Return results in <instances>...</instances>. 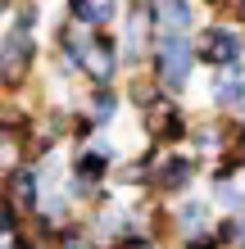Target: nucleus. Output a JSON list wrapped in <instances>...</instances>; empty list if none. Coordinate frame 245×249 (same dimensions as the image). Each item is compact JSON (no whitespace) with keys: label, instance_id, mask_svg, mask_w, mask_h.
<instances>
[{"label":"nucleus","instance_id":"nucleus-8","mask_svg":"<svg viewBox=\"0 0 245 249\" xmlns=\"http://www.w3.org/2000/svg\"><path fill=\"white\" fill-rule=\"evenodd\" d=\"M150 131H154L159 141H172V136H182V118H177L168 105H154V109H150Z\"/></svg>","mask_w":245,"mask_h":249},{"label":"nucleus","instance_id":"nucleus-15","mask_svg":"<svg viewBox=\"0 0 245 249\" xmlns=\"http://www.w3.org/2000/svg\"><path fill=\"white\" fill-rule=\"evenodd\" d=\"M141 27H146V5H141L136 14H132V27H127V50H141Z\"/></svg>","mask_w":245,"mask_h":249},{"label":"nucleus","instance_id":"nucleus-2","mask_svg":"<svg viewBox=\"0 0 245 249\" xmlns=\"http://www.w3.org/2000/svg\"><path fill=\"white\" fill-rule=\"evenodd\" d=\"M27 64H32V36L23 32V27H14V32L5 36V46H0V77L5 82H19Z\"/></svg>","mask_w":245,"mask_h":249},{"label":"nucleus","instance_id":"nucleus-17","mask_svg":"<svg viewBox=\"0 0 245 249\" xmlns=\"http://www.w3.org/2000/svg\"><path fill=\"white\" fill-rule=\"evenodd\" d=\"M241 5H245V0H241Z\"/></svg>","mask_w":245,"mask_h":249},{"label":"nucleus","instance_id":"nucleus-7","mask_svg":"<svg viewBox=\"0 0 245 249\" xmlns=\"http://www.w3.org/2000/svg\"><path fill=\"white\" fill-rule=\"evenodd\" d=\"M73 18L86 27H100L113 18V0H73Z\"/></svg>","mask_w":245,"mask_h":249},{"label":"nucleus","instance_id":"nucleus-11","mask_svg":"<svg viewBox=\"0 0 245 249\" xmlns=\"http://www.w3.org/2000/svg\"><path fill=\"white\" fill-rule=\"evenodd\" d=\"M213 195H218V204H227V209H241L245 204V177H218Z\"/></svg>","mask_w":245,"mask_h":249},{"label":"nucleus","instance_id":"nucleus-6","mask_svg":"<svg viewBox=\"0 0 245 249\" xmlns=\"http://www.w3.org/2000/svg\"><path fill=\"white\" fill-rule=\"evenodd\" d=\"M154 18H159L164 32H186V23H191V5H186V0H159V5H154Z\"/></svg>","mask_w":245,"mask_h":249},{"label":"nucleus","instance_id":"nucleus-3","mask_svg":"<svg viewBox=\"0 0 245 249\" xmlns=\"http://www.w3.org/2000/svg\"><path fill=\"white\" fill-rule=\"evenodd\" d=\"M9 199L19 204V209H37L41 204V172L37 168H14L9 172Z\"/></svg>","mask_w":245,"mask_h":249},{"label":"nucleus","instance_id":"nucleus-10","mask_svg":"<svg viewBox=\"0 0 245 249\" xmlns=\"http://www.w3.org/2000/svg\"><path fill=\"white\" fill-rule=\"evenodd\" d=\"M0 249H23L19 213H14V204H0Z\"/></svg>","mask_w":245,"mask_h":249},{"label":"nucleus","instance_id":"nucleus-9","mask_svg":"<svg viewBox=\"0 0 245 249\" xmlns=\"http://www.w3.org/2000/svg\"><path fill=\"white\" fill-rule=\"evenodd\" d=\"M154 181H159L164 190H186V181H191V159H168Z\"/></svg>","mask_w":245,"mask_h":249},{"label":"nucleus","instance_id":"nucleus-14","mask_svg":"<svg viewBox=\"0 0 245 249\" xmlns=\"http://www.w3.org/2000/svg\"><path fill=\"white\" fill-rule=\"evenodd\" d=\"M113 118V95L95 91V105H91V123H109Z\"/></svg>","mask_w":245,"mask_h":249},{"label":"nucleus","instance_id":"nucleus-4","mask_svg":"<svg viewBox=\"0 0 245 249\" xmlns=\"http://www.w3.org/2000/svg\"><path fill=\"white\" fill-rule=\"evenodd\" d=\"M200 54H205L209 64H236V54H241V41L227 32V27H213V32H205V46H200Z\"/></svg>","mask_w":245,"mask_h":249},{"label":"nucleus","instance_id":"nucleus-16","mask_svg":"<svg viewBox=\"0 0 245 249\" xmlns=\"http://www.w3.org/2000/svg\"><path fill=\"white\" fill-rule=\"evenodd\" d=\"M186 249H218V236H195Z\"/></svg>","mask_w":245,"mask_h":249},{"label":"nucleus","instance_id":"nucleus-12","mask_svg":"<svg viewBox=\"0 0 245 249\" xmlns=\"http://www.w3.org/2000/svg\"><path fill=\"white\" fill-rule=\"evenodd\" d=\"M177 222H182V231L186 236H205V204H186V209H177Z\"/></svg>","mask_w":245,"mask_h":249},{"label":"nucleus","instance_id":"nucleus-13","mask_svg":"<svg viewBox=\"0 0 245 249\" xmlns=\"http://www.w3.org/2000/svg\"><path fill=\"white\" fill-rule=\"evenodd\" d=\"M59 249H95V240H91V231H82V227H64L59 231Z\"/></svg>","mask_w":245,"mask_h":249},{"label":"nucleus","instance_id":"nucleus-1","mask_svg":"<svg viewBox=\"0 0 245 249\" xmlns=\"http://www.w3.org/2000/svg\"><path fill=\"white\" fill-rule=\"evenodd\" d=\"M154 64H159V82L168 91H182L186 77H191V64H195V50L182 32H164L159 46H154Z\"/></svg>","mask_w":245,"mask_h":249},{"label":"nucleus","instance_id":"nucleus-5","mask_svg":"<svg viewBox=\"0 0 245 249\" xmlns=\"http://www.w3.org/2000/svg\"><path fill=\"white\" fill-rule=\"evenodd\" d=\"M213 100H218V105H241L245 100V72L241 68H223L218 77H213Z\"/></svg>","mask_w":245,"mask_h":249}]
</instances>
